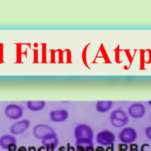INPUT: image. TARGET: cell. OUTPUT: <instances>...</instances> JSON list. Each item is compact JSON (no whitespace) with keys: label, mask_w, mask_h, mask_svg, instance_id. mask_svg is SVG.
Segmentation results:
<instances>
[{"label":"cell","mask_w":151,"mask_h":151,"mask_svg":"<svg viewBox=\"0 0 151 151\" xmlns=\"http://www.w3.org/2000/svg\"><path fill=\"white\" fill-rule=\"evenodd\" d=\"M111 124L117 128L123 127L129 122L127 114L122 110L116 109L113 111L110 115Z\"/></svg>","instance_id":"1"},{"label":"cell","mask_w":151,"mask_h":151,"mask_svg":"<svg viewBox=\"0 0 151 151\" xmlns=\"http://www.w3.org/2000/svg\"><path fill=\"white\" fill-rule=\"evenodd\" d=\"M137 137L136 130L132 127H126L121 130L118 134L119 140L124 144H131L136 141Z\"/></svg>","instance_id":"2"},{"label":"cell","mask_w":151,"mask_h":151,"mask_svg":"<svg viewBox=\"0 0 151 151\" xmlns=\"http://www.w3.org/2000/svg\"><path fill=\"white\" fill-rule=\"evenodd\" d=\"M74 136L76 139H89L93 140L94 133L92 128L86 124H79L74 130Z\"/></svg>","instance_id":"3"},{"label":"cell","mask_w":151,"mask_h":151,"mask_svg":"<svg viewBox=\"0 0 151 151\" xmlns=\"http://www.w3.org/2000/svg\"><path fill=\"white\" fill-rule=\"evenodd\" d=\"M114 134L109 130H102L96 135V142L101 146H107L112 145L115 141Z\"/></svg>","instance_id":"4"},{"label":"cell","mask_w":151,"mask_h":151,"mask_svg":"<svg viewBox=\"0 0 151 151\" xmlns=\"http://www.w3.org/2000/svg\"><path fill=\"white\" fill-rule=\"evenodd\" d=\"M32 133L36 138L41 140L48 135L56 134L52 127L45 124H38L35 125L33 128Z\"/></svg>","instance_id":"5"},{"label":"cell","mask_w":151,"mask_h":151,"mask_svg":"<svg viewBox=\"0 0 151 151\" xmlns=\"http://www.w3.org/2000/svg\"><path fill=\"white\" fill-rule=\"evenodd\" d=\"M5 114L9 119L17 120L22 116L23 110L19 106L11 104L5 107Z\"/></svg>","instance_id":"6"},{"label":"cell","mask_w":151,"mask_h":151,"mask_svg":"<svg viewBox=\"0 0 151 151\" xmlns=\"http://www.w3.org/2000/svg\"><path fill=\"white\" fill-rule=\"evenodd\" d=\"M30 122L27 119L21 120L14 123L10 127V132L14 135L21 134L24 133L29 127Z\"/></svg>","instance_id":"7"},{"label":"cell","mask_w":151,"mask_h":151,"mask_svg":"<svg viewBox=\"0 0 151 151\" xmlns=\"http://www.w3.org/2000/svg\"><path fill=\"white\" fill-rule=\"evenodd\" d=\"M129 115L133 119L142 118L145 114V107L141 103H134L128 108Z\"/></svg>","instance_id":"8"},{"label":"cell","mask_w":151,"mask_h":151,"mask_svg":"<svg viewBox=\"0 0 151 151\" xmlns=\"http://www.w3.org/2000/svg\"><path fill=\"white\" fill-rule=\"evenodd\" d=\"M58 143L59 141L57 134L48 135L41 139L42 145L47 149L50 150H53L55 149L57 147Z\"/></svg>","instance_id":"9"},{"label":"cell","mask_w":151,"mask_h":151,"mask_svg":"<svg viewBox=\"0 0 151 151\" xmlns=\"http://www.w3.org/2000/svg\"><path fill=\"white\" fill-rule=\"evenodd\" d=\"M76 147L79 151H93V140L89 139H76Z\"/></svg>","instance_id":"10"},{"label":"cell","mask_w":151,"mask_h":151,"mask_svg":"<svg viewBox=\"0 0 151 151\" xmlns=\"http://www.w3.org/2000/svg\"><path fill=\"white\" fill-rule=\"evenodd\" d=\"M50 117L54 122H62L68 117V112L65 109L54 110L50 113Z\"/></svg>","instance_id":"11"},{"label":"cell","mask_w":151,"mask_h":151,"mask_svg":"<svg viewBox=\"0 0 151 151\" xmlns=\"http://www.w3.org/2000/svg\"><path fill=\"white\" fill-rule=\"evenodd\" d=\"M17 143V139L12 134H6L0 137V147L4 149H9Z\"/></svg>","instance_id":"12"},{"label":"cell","mask_w":151,"mask_h":151,"mask_svg":"<svg viewBox=\"0 0 151 151\" xmlns=\"http://www.w3.org/2000/svg\"><path fill=\"white\" fill-rule=\"evenodd\" d=\"M113 106L111 101H99L96 103V110L100 113H105L108 111Z\"/></svg>","instance_id":"13"},{"label":"cell","mask_w":151,"mask_h":151,"mask_svg":"<svg viewBox=\"0 0 151 151\" xmlns=\"http://www.w3.org/2000/svg\"><path fill=\"white\" fill-rule=\"evenodd\" d=\"M28 108L32 111H39L44 107L45 103L44 101H29L27 102Z\"/></svg>","instance_id":"14"},{"label":"cell","mask_w":151,"mask_h":151,"mask_svg":"<svg viewBox=\"0 0 151 151\" xmlns=\"http://www.w3.org/2000/svg\"><path fill=\"white\" fill-rule=\"evenodd\" d=\"M145 134L147 137L151 140V126L147 127L145 129Z\"/></svg>","instance_id":"15"},{"label":"cell","mask_w":151,"mask_h":151,"mask_svg":"<svg viewBox=\"0 0 151 151\" xmlns=\"http://www.w3.org/2000/svg\"><path fill=\"white\" fill-rule=\"evenodd\" d=\"M148 103H149V104L151 106V101H149Z\"/></svg>","instance_id":"16"},{"label":"cell","mask_w":151,"mask_h":151,"mask_svg":"<svg viewBox=\"0 0 151 151\" xmlns=\"http://www.w3.org/2000/svg\"><path fill=\"white\" fill-rule=\"evenodd\" d=\"M150 122H151V117H150Z\"/></svg>","instance_id":"17"}]
</instances>
